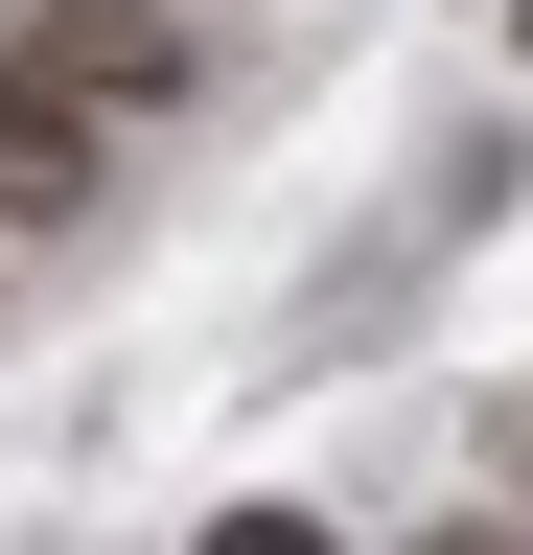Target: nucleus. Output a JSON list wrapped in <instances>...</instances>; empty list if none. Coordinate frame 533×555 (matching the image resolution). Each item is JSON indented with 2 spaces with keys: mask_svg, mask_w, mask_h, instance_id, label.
Masks as SVG:
<instances>
[{
  "mask_svg": "<svg viewBox=\"0 0 533 555\" xmlns=\"http://www.w3.org/2000/svg\"><path fill=\"white\" fill-rule=\"evenodd\" d=\"M24 69H47L71 116H116V93H163V69H186V24H163V0H71V24H24Z\"/></svg>",
  "mask_w": 533,
  "mask_h": 555,
  "instance_id": "nucleus-1",
  "label": "nucleus"
}]
</instances>
